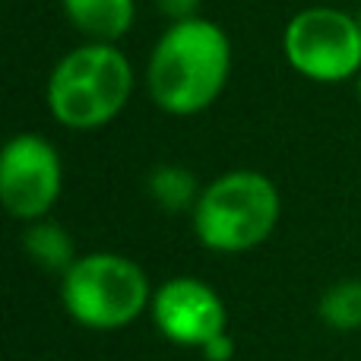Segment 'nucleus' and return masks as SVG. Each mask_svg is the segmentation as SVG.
I'll return each instance as SVG.
<instances>
[{"instance_id":"nucleus-15","label":"nucleus","mask_w":361,"mask_h":361,"mask_svg":"<svg viewBox=\"0 0 361 361\" xmlns=\"http://www.w3.org/2000/svg\"><path fill=\"white\" fill-rule=\"evenodd\" d=\"M358 25H361V16H358Z\"/></svg>"},{"instance_id":"nucleus-1","label":"nucleus","mask_w":361,"mask_h":361,"mask_svg":"<svg viewBox=\"0 0 361 361\" xmlns=\"http://www.w3.org/2000/svg\"><path fill=\"white\" fill-rule=\"evenodd\" d=\"M231 70V42L203 16L180 19L162 32L152 48L146 82L162 111L187 118L222 95Z\"/></svg>"},{"instance_id":"nucleus-12","label":"nucleus","mask_w":361,"mask_h":361,"mask_svg":"<svg viewBox=\"0 0 361 361\" xmlns=\"http://www.w3.org/2000/svg\"><path fill=\"white\" fill-rule=\"evenodd\" d=\"M159 10L171 19V23H180V19H193L197 16L200 0H156Z\"/></svg>"},{"instance_id":"nucleus-9","label":"nucleus","mask_w":361,"mask_h":361,"mask_svg":"<svg viewBox=\"0 0 361 361\" xmlns=\"http://www.w3.org/2000/svg\"><path fill=\"white\" fill-rule=\"evenodd\" d=\"M23 244L38 267L54 269V273H67V269L80 260V257L73 254V241H70L67 231L54 222H44V219L29 225V231L23 235Z\"/></svg>"},{"instance_id":"nucleus-5","label":"nucleus","mask_w":361,"mask_h":361,"mask_svg":"<svg viewBox=\"0 0 361 361\" xmlns=\"http://www.w3.org/2000/svg\"><path fill=\"white\" fill-rule=\"evenodd\" d=\"M286 61L314 82H345L361 73V25L333 6L295 13L282 35Z\"/></svg>"},{"instance_id":"nucleus-7","label":"nucleus","mask_w":361,"mask_h":361,"mask_svg":"<svg viewBox=\"0 0 361 361\" xmlns=\"http://www.w3.org/2000/svg\"><path fill=\"white\" fill-rule=\"evenodd\" d=\"M152 320L171 343L190 349H203L216 336L228 333L222 298L193 276H178L159 286V292L152 295Z\"/></svg>"},{"instance_id":"nucleus-6","label":"nucleus","mask_w":361,"mask_h":361,"mask_svg":"<svg viewBox=\"0 0 361 361\" xmlns=\"http://www.w3.org/2000/svg\"><path fill=\"white\" fill-rule=\"evenodd\" d=\"M61 156L38 133H19L0 156V200L6 212L25 222H38L61 197Z\"/></svg>"},{"instance_id":"nucleus-3","label":"nucleus","mask_w":361,"mask_h":361,"mask_svg":"<svg viewBox=\"0 0 361 361\" xmlns=\"http://www.w3.org/2000/svg\"><path fill=\"white\" fill-rule=\"evenodd\" d=\"M279 212V190L267 175L228 171L200 193L193 206V231L203 247L241 254L273 235Z\"/></svg>"},{"instance_id":"nucleus-4","label":"nucleus","mask_w":361,"mask_h":361,"mask_svg":"<svg viewBox=\"0 0 361 361\" xmlns=\"http://www.w3.org/2000/svg\"><path fill=\"white\" fill-rule=\"evenodd\" d=\"M63 307L82 326L118 330L149 305V279L121 254H86L63 273Z\"/></svg>"},{"instance_id":"nucleus-14","label":"nucleus","mask_w":361,"mask_h":361,"mask_svg":"<svg viewBox=\"0 0 361 361\" xmlns=\"http://www.w3.org/2000/svg\"><path fill=\"white\" fill-rule=\"evenodd\" d=\"M358 99H361V73H358Z\"/></svg>"},{"instance_id":"nucleus-13","label":"nucleus","mask_w":361,"mask_h":361,"mask_svg":"<svg viewBox=\"0 0 361 361\" xmlns=\"http://www.w3.org/2000/svg\"><path fill=\"white\" fill-rule=\"evenodd\" d=\"M200 352H203L206 361H228L231 352H235V345H231V336H228V333H222V336H216L209 345H203Z\"/></svg>"},{"instance_id":"nucleus-10","label":"nucleus","mask_w":361,"mask_h":361,"mask_svg":"<svg viewBox=\"0 0 361 361\" xmlns=\"http://www.w3.org/2000/svg\"><path fill=\"white\" fill-rule=\"evenodd\" d=\"M320 317L333 330H361V279H343L326 288Z\"/></svg>"},{"instance_id":"nucleus-2","label":"nucleus","mask_w":361,"mask_h":361,"mask_svg":"<svg viewBox=\"0 0 361 361\" xmlns=\"http://www.w3.org/2000/svg\"><path fill=\"white\" fill-rule=\"evenodd\" d=\"M133 89V67L114 44L92 42L70 51L48 80V108L70 130L111 124Z\"/></svg>"},{"instance_id":"nucleus-8","label":"nucleus","mask_w":361,"mask_h":361,"mask_svg":"<svg viewBox=\"0 0 361 361\" xmlns=\"http://www.w3.org/2000/svg\"><path fill=\"white\" fill-rule=\"evenodd\" d=\"M67 19L92 42L114 44L133 25V0H63Z\"/></svg>"},{"instance_id":"nucleus-11","label":"nucleus","mask_w":361,"mask_h":361,"mask_svg":"<svg viewBox=\"0 0 361 361\" xmlns=\"http://www.w3.org/2000/svg\"><path fill=\"white\" fill-rule=\"evenodd\" d=\"M149 190L156 197V203L169 212L187 209V206H197V180L187 169L178 165H162V169L152 171L149 178Z\"/></svg>"}]
</instances>
